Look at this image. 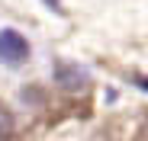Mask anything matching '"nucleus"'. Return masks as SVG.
I'll return each mask as SVG.
<instances>
[{
  "label": "nucleus",
  "mask_w": 148,
  "mask_h": 141,
  "mask_svg": "<svg viewBox=\"0 0 148 141\" xmlns=\"http://www.w3.org/2000/svg\"><path fill=\"white\" fill-rule=\"evenodd\" d=\"M55 80L64 87V90H84L87 87V74L74 64H58L55 67Z\"/></svg>",
  "instance_id": "2"
},
{
  "label": "nucleus",
  "mask_w": 148,
  "mask_h": 141,
  "mask_svg": "<svg viewBox=\"0 0 148 141\" xmlns=\"http://www.w3.org/2000/svg\"><path fill=\"white\" fill-rule=\"evenodd\" d=\"M10 135H13V119L7 109H0V141H7Z\"/></svg>",
  "instance_id": "3"
},
{
  "label": "nucleus",
  "mask_w": 148,
  "mask_h": 141,
  "mask_svg": "<svg viewBox=\"0 0 148 141\" xmlns=\"http://www.w3.org/2000/svg\"><path fill=\"white\" fill-rule=\"evenodd\" d=\"M45 3H48V7H52V10H58V0H45Z\"/></svg>",
  "instance_id": "5"
},
{
  "label": "nucleus",
  "mask_w": 148,
  "mask_h": 141,
  "mask_svg": "<svg viewBox=\"0 0 148 141\" xmlns=\"http://www.w3.org/2000/svg\"><path fill=\"white\" fill-rule=\"evenodd\" d=\"M26 58H29V42L23 39L19 32H13V29H3V32H0V61L16 67Z\"/></svg>",
  "instance_id": "1"
},
{
  "label": "nucleus",
  "mask_w": 148,
  "mask_h": 141,
  "mask_svg": "<svg viewBox=\"0 0 148 141\" xmlns=\"http://www.w3.org/2000/svg\"><path fill=\"white\" fill-rule=\"evenodd\" d=\"M135 83H138V87H142V90H148V77H138V80H135Z\"/></svg>",
  "instance_id": "4"
}]
</instances>
